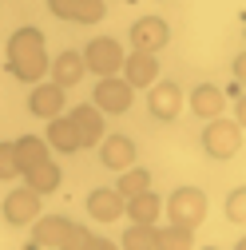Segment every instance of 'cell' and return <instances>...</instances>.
<instances>
[{
  "label": "cell",
  "mask_w": 246,
  "mask_h": 250,
  "mask_svg": "<svg viewBox=\"0 0 246 250\" xmlns=\"http://www.w3.org/2000/svg\"><path fill=\"white\" fill-rule=\"evenodd\" d=\"M8 72L24 83H40L48 76V48L40 28H16L8 36Z\"/></svg>",
  "instance_id": "1"
},
{
  "label": "cell",
  "mask_w": 246,
  "mask_h": 250,
  "mask_svg": "<svg viewBox=\"0 0 246 250\" xmlns=\"http://www.w3.org/2000/svg\"><path fill=\"white\" fill-rule=\"evenodd\" d=\"M32 246H52V250L91 246V250H107L111 242L100 238V234H87L83 227H76L72 218H64V214H36L32 218Z\"/></svg>",
  "instance_id": "2"
},
{
  "label": "cell",
  "mask_w": 246,
  "mask_h": 250,
  "mask_svg": "<svg viewBox=\"0 0 246 250\" xmlns=\"http://www.w3.org/2000/svg\"><path fill=\"white\" fill-rule=\"evenodd\" d=\"M203 151L210 155V159H234V155L242 151V123L238 119H226V115H214L206 119V127H203Z\"/></svg>",
  "instance_id": "3"
},
{
  "label": "cell",
  "mask_w": 246,
  "mask_h": 250,
  "mask_svg": "<svg viewBox=\"0 0 246 250\" xmlns=\"http://www.w3.org/2000/svg\"><path fill=\"white\" fill-rule=\"evenodd\" d=\"M167 218L175 227H203V218H206V195L199 191V187H179V191H171L167 199Z\"/></svg>",
  "instance_id": "4"
},
{
  "label": "cell",
  "mask_w": 246,
  "mask_h": 250,
  "mask_svg": "<svg viewBox=\"0 0 246 250\" xmlns=\"http://www.w3.org/2000/svg\"><path fill=\"white\" fill-rule=\"evenodd\" d=\"M83 56V68L87 72H96V76H119L123 68V44L111 40V36H96V40H87V48L80 52Z\"/></svg>",
  "instance_id": "5"
},
{
  "label": "cell",
  "mask_w": 246,
  "mask_h": 250,
  "mask_svg": "<svg viewBox=\"0 0 246 250\" xmlns=\"http://www.w3.org/2000/svg\"><path fill=\"white\" fill-rule=\"evenodd\" d=\"M131 100H135V87L127 80H119V76H100L96 91H91V104H96L103 115H123L131 107Z\"/></svg>",
  "instance_id": "6"
},
{
  "label": "cell",
  "mask_w": 246,
  "mask_h": 250,
  "mask_svg": "<svg viewBox=\"0 0 246 250\" xmlns=\"http://www.w3.org/2000/svg\"><path fill=\"white\" fill-rule=\"evenodd\" d=\"M147 111L155 119H163V123L179 119V111H183V87L175 80H155L147 87Z\"/></svg>",
  "instance_id": "7"
},
{
  "label": "cell",
  "mask_w": 246,
  "mask_h": 250,
  "mask_svg": "<svg viewBox=\"0 0 246 250\" xmlns=\"http://www.w3.org/2000/svg\"><path fill=\"white\" fill-rule=\"evenodd\" d=\"M40 199H44V195H36L32 187H16V191L4 195V207H0V214H4L8 227H28V223L40 214Z\"/></svg>",
  "instance_id": "8"
},
{
  "label": "cell",
  "mask_w": 246,
  "mask_h": 250,
  "mask_svg": "<svg viewBox=\"0 0 246 250\" xmlns=\"http://www.w3.org/2000/svg\"><path fill=\"white\" fill-rule=\"evenodd\" d=\"M167 40H171V28L163 16H139L131 24V48L139 52H163Z\"/></svg>",
  "instance_id": "9"
},
{
  "label": "cell",
  "mask_w": 246,
  "mask_h": 250,
  "mask_svg": "<svg viewBox=\"0 0 246 250\" xmlns=\"http://www.w3.org/2000/svg\"><path fill=\"white\" fill-rule=\"evenodd\" d=\"M48 12L72 24H100L107 16V4L103 0H48Z\"/></svg>",
  "instance_id": "10"
},
{
  "label": "cell",
  "mask_w": 246,
  "mask_h": 250,
  "mask_svg": "<svg viewBox=\"0 0 246 250\" xmlns=\"http://www.w3.org/2000/svg\"><path fill=\"white\" fill-rule=\"evenodd\" d=\"M123 80H127L131 87H151L159 80V60H155V52H139V48H131L127 56H123Z\"/></svg>",
  "instance_id": "11"
},
{
  "label": "cell",
  "mask_w": 246,
  "mask_h": 250,
  "mask_svg": "<svg viewBox=\"0 0 246 250\" xmlns=\"http://www.w3.org/2000/svg\"><path fill=\"white\" fill-rule=\"evenodd\" d=\"M68 119L76 123V131H80V147H96L100 139H103V111L96 107V104H76L72 111H68Z\"/></svg>",
  "instance_id": "12"
},
{
  "label": "cell",
  "mask_w": 246,
  "mask_h": 250,
  "mask_svg": "<svg viewBox=\"0 0 246 250\" xmlns=\"http://www.w3.org/2000/svg\"><path fill=\"white\" fill-rule=\"evenodd\" d=\"M96 147H100V163L107 171H123L135 163V139H127V135H103Z\"/></svg>",
  "instance_id": "13"
},
{
  "label": "cell",
  "mask_w": 246,
  "mask_h": 250,
  "mask_svg": "<svg viewBox=\"0 0 246 250\" xmlns=\"http://www.w3.org/2000/svg\"><path fill=\"white\" fill-rule=\"evenodd\" d=\"M64 87H60V83H36L32 87V96H28V111H32L36 119H52V115H60V111H64Z\"/></svg>",
  "instance_id": "14"
},
{
  "label": "cell",
  "mask_w": 246,
  "mask_h": 250,
  "mask_svg": "<svg viewBox=\"0 0 246 250\" xmlns=\"http://www.w3.org/2000/svg\"><path fill=\"white\" fill-rule=\"evenodd\" d=\"M83 207H87V218H96V223H115V218L123 214V195L115 191V187H96Z\"/></svg>",
  "instance_id": "15"
},
{
  "label": "cell",
  "mask_w": 246,
  "mask_h": 250,
  "mask_svg": "<svg viewBox=\"0 0 246 250\" xmlns=\"http://www.w3.org/2000/svg\"><path fill=\"white\" fill-rule=\"evenodd\" d=\"M83 72H87V68H83V56L72 52V48H68V52H60L56 60H48V76H52V83H60L64 91L76 87V83L83 80Z\"/></svg>",
  "instance_id": "16"
},
{
  "label": "cell",
  "mask_w": 246,
  "mask_h": 250,
  "mask_svg": "<svg viewBox=\"0 0 246 250\" xmlns=\"http://www.w3.org/2000/svg\"><path fill=\"white\" fill-rule=\"evenodd\" d=\"M123 214H127L131 223H147V227H151V223H159V214H163V199L147 187V191L123 199Z\"/></svg>",
  "instance_id": "17"
},
{
  "label": "cell",
  "mask_w": 246,
  "mask_h": 250,
  "mask_svg": "<svg viewBox=\"0 0 246 250\" xmlns=\"http://www.w3.org/2000/svg\"><path fill=\"white\" fill-rule=\"evenodd\" d=\"M48 147L60 151V155H76L80 151V131H76V123L64 111L48 119Z\"/></svg>",
  "instance_id": "18"
},
{
  "label": "cell",
  "mask_w": 246,
  "mask_h": 250,
  "mask_svg": "<svg viewBox=\"0 0 246 250\" xmlns=\"http://www.w3.org/2000/svg\"><path fill=\"white\" fill-rule=\"evenodd\" d=\"M226 107V96H223V87H214V83H199L191 91V111L199 119H214V115H223Z\"/></svg>",
  "instance_id": "19"
},
{
  "label": "cell",
  "mask_w": 246,
  "mask_h": 250,
  "mask_svg": "<svg viewBox=\"0 0 246 250\" xmlns=\"http://www.w3.org/2000/svg\"><path fill=\"white\" fill-rule=\"evenodd\" d=\"M24 175V187H32L36 195H52L60 183H64V175H60V163H52V159H44V163H36V167H28V171H20Z\"/></svg>",
  "instance_id": "20"
},
{
  "label": "cell",
  "mask_w": 246,
  "mask_h": 250,
  "mask_svg": "<svg viewBox=\"0 0 246 250\" xmlns=\"http://www.w3.org/2000/svg\"><path fill=\"white\" fill-rule=\"evenodd\" d=\"M12 147H16V163H20V171H28V167H36V163L52 159V147H48V139H40V135H20V139H12Z\"/></svg>",
  "instance_id": "21"
},
{
  "label": "cell",
  "mask_w": 246,
  "mask_h": 250,
  "mask_svg": "<svg viewBox=\"0 0 246 250\" xmlns=\"http://www.w3.org/2000/svg\"><path fill=\"white\" fill-rule=\"evenodd\" d=\"M155 246L163 250H191L195 246V230L191 227H155Z\"/></svg>",
  "instance_id": "22"
},
{
  "label": "cell",
  "mask_w": 246,
  "mask_h": 250,
  "mask_svg": "<svg viewBox=\"0 0 246 250\" xmlns=\"http://www.w3.org/2000/svg\"><path fill=\"white\" fill-rule=\"evenodd\" d=\"M119 175V183H115V191L123 195V199H131V195H139V191H147L151 187V171H143V167H123V171H115Z\"/></svg>",
  "instance_id": "23"
},
{
  "label": "cell",
  "mask_w": 246,
  "mask_h": 250,
  "mask_svg": "<svg viewBox=\"0 0 246 250\" xmlns=\"http://www.w3.org/2000/svg\"><path fill=\"white\" fill-rule=\"evenodd\" d=\"M119 246H127V250H147V246H155V223H135V227H127L123 230V238H119Z\"/></svg>",
  "instance_id": "24"
},
{
  "label": "cell",
  "mask_w": 246,
  "mask_h": 250,
  "mask_svg": "<svg viewBox=\"0 0 246 250\" xmlns=\"http://www.w3.org/2000/svg\"><path fill=\"white\" fill-rule=\"evenodd\" d=\"M226 218H230L234 227L246 223V187H234V191L226 195Z\"/></svg>",
  "instance_id": "25"
},
{
  "label": "cell",
  "mask_w": 246,
  "mask_h": 250,
  "mask_svg": "<svg viewBox=\"0 0 246 250\" xmlns=\"http://www.w3.org/2000/svg\"><path fill=\"white\" fill-rule=\"evenodd\" d=\"M20 175V163H16V147L12 143H0V183H12Z\"/></svg>",
  "instance_id": "26"
}]
</instances>
